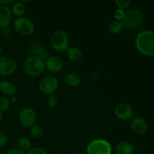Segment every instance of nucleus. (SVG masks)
I'll list each match as a JSON object with an SVG mask.
<instances>
[{
  "mask_svg": "<svg viewBox=\"0 0 154 154\" xmlns=\"http://www.w3.org/2000/svg\"><path fill=\"white\" fill-rule=\"evenodd\" d=\"M135 47L142 55L154 57V32L151 30L141 32L135 39Z\"/></svg>",
  "mask_w": 154,
  "mask_h": 154,
  "instance_id": "f257e3e1",
  "label": "nucleus"
},
{
  "mask_svg": "<svg viewBox=\"0 0 154 154\" xmlns=\"http://www.w3.org/2000/svg\"><path fill=\"white\" fill-rule=\"evenodd\" d=\"M23 68L26 73L32 77L39 76L45 69V61L35 56H30L25 59Z\"/></svg>",
  "mask_w": 154,
  "mask_h": 154,
  "instance_id": "f03ea898",
  "label": "nucleus"
},
{
  "mask_svg": "<svg viewBox=\"0 0 154 154\" xmlns=\"http://www.w3.org/2000/svg\"><path fill=\"white\" fill-rule=\"evenodd\" d=\"M50 43L53 49L58 52H64L69 48V38L63 30H57L51 35Z\"/></svg>",
  "mask_w": 154,
  "mask_h": 154,
  "instance_id": "7ed1b4c3",
  "label": "nucleus"
},
{
  "mask_svg": "<svg viewBox=\"0 0 154 154\" xmlns=\"http://www.w3.org/2000/svg\"><path fill=\"white\" fill-rule=\"evenodd\" d=\"M124 28L132 31L138 28L143 22V15L138 9H130L126 12L125 17L122 21Z\"/></svg>",
  "mask_w": 154,
  "mask_h": 154,
  "instance_id": "20e7f679",
  "label": "nucleus"
},
{
  "mask_svg": "<svg viewBox=\"0 0 154 154\" xmlns=\"http://www.w3.org/2000/svg\"><path fill=\"white\" fill-rule=\"evenodd\" d=\"M14 29L21 36H29L35 31V24L28 17H21L17 18L14 23Z\"/></svg>",
  "mask_w": 154,
  "mask_h": 154,
  "instance_id": "39448f33",
  "label": "nucleus"
},
{
  "mask_svg": "<svg viewBox=\"0 0 154 154\" xmlns=\"http://www.w3.org/2000/svg\"><path fill=\"white\" fill-rule=\"evenodd\" d=\"M111 144L105 139H96L91 141L87 147V154H111Z\"/></svg>",
  "mask_w": 154,
  "mask_h": 154,
  "instance_id": "423d86ee",
  "label": "nucleus"
},
{
  "mask_svg": "<svg viewBox=\"0 0 154 154\" xmlns=\"http://www.w3.org/2000/svg\"><path fill=\"white\" fill-rule=\"evenodd\" d=\"M39 90L45 95H54L59 87L58 80L54 76L48 75L42 78L39 82Z\"/></svg>",
  "mask_w": 154,
  "mask_h": 154,
  "instance_id": "0eeeda50",
  "label": "nucleus"
},
{
  "mask_svg": "<svg viewBox=\"0 0 154 154\" xmlns=\"http://www.w3.org/2000/svg\"><path fill=\"white\" fill-rule=\"evenodd\" d=\"M17 69V63L14 58L10 57H0V75L9 76Z\"/></svg>",
  "mask_w": 154,
  "mask_h": 154,
  "instance_id": "6e6552de",
  "label": "nucleus"
},
{
  "mask_svg": "<svg viewBox=\"0 0 154 154\" xmlns=\"http://www.w3.org/2000/svg\"><path fill=\"white\" fill-rule=\"evenodd\" d=\"M36 117L35 111L30 108H23L19 114L20 123L25 127H31L35 124Z\"/></svg>",
  "mask_w": 154,
  "mask_h": 154,
  "instance_id": "1a4fd4ad",
  "label": "nucleus"
},
{
  "mask_svg": "<svg viewBox=\"0 0 154 154\" xmlns=\"http://www.w3.org/2000/svg\"><path fill=\"white\" fill-rule=\"evenodd\" d=\"M114 113H115L116 117L120 120L126 121L129 120L132 117H133L134 111L132 107L127 103H120L116 106L114 109Z\"/></svg>",
  "mask_w": 154,
  "mask_h": 154,
  "instance_id": "9d476101",
  "label": "nucleus"
},
{
  "mask_svg": "<svg viewBox=\"0 0 154 154\" xmlns=\"http://www.w3.org/2000/svg\"><path fill=\"white\" fill-rule=\"evenodd\" d=\"M28 49L32 56L39 57L45 61L49 57V54H48V51L38 42H36V41L32 42L29 45Z\"/></svg>",
  "mask_w": 154,
  "mask_h": 154,
  "instance_id": "9b49d317",
  "label": "nucleus"
},
{
  "mask_svg": "<svg viewBox=\"0 0 154 154\" xmlns=\"http://www.w3.org/2000/svg\"><path fill=\"white\" fill-rule=\"evenodd\" d=\"M132 132L137 135H142L147 132L148 125L146 120L142 117H135L132 120L130 124Z\"/></svg>",
  "mask_w": 154,
  "mask_h": 154,
  "instance_id": "f8f14e48",
  "label": "nucleus"
},
{
  "mask_svg": "<svg viewBox=\"0 0 154 154\" xmlns=\"http://www.w3.org/2000/svg\"><path fill=\"white\" fill-rule=\"evenodd\" d=\"M63 61L57 56L49 57L45 60V69L52 73H58L63 69Z\"/></svg>",
  "mask_w": 154,
  "mask_h": 154,
  "instance_id": "ddd939ff",
  "label": "nucleus"
},
{
  "mask_svg": "<svg viewBox=\"0 0 154 154\" xmlns=\"http://www.w3.org/2000/svg\"><path fill=\"white\" fill-rule=\"evenodd\" d=\"M11 10L8 6L0 5V29L9 27L12 20Z\"/></svg>",
  "mask_w": 154,
  "mask_h": 154,
  "instance_id": "4468645a",
  "label": "nucleus"
},
{
  "mask_svg": "<svg viewBox=\"0 0 154 154\" xmlns=\"http://www.w3.org/2000/svg\"><path fill=\"white\" fill-rule=\"evenodd\" d=\"M67 57L73 63H79L83 59V53L79 48L72 47L67 50Z\"/></svg>",
  "mask_w": 154,
  "mask_h": 154,
  "instance_id": "2eb2a0df",
  "label": "nucleus"
},
{
  "mask_svg": "<svg viewBox=\"0 0 154 154\" xmlns=\"http://www.w3.org/2000/svg\"><path fill=\"white\" fill-rule=\"evenodd\" d=\"M117 154H132L134 152V147L132 143L129 141H121L116 147Z\"/></svg>",
  "mask_w": 154,
  "mask_h": 154,
  "instance_id": "dca6fc26",
  "label": "nucleus"
},
{
  "mask_svg": "<svg viewBox=\"0 0 154 154\" xmlns=\"http://www.w3.org/2000/svg\"><path fill=\"white\" fill-rule=\"evenodd\" d=\"M65 82L69 87H75L79 85L81 83V78L78 74L71 72L65 77Z\"/></svg>",
  "mask_w": 154,
  "mask_h": 154,
  "instance_id": "f3484780",
  "label": "nucleus"
},
{
  "mask_svg": "<svg viewBox=\"0 0 154 154\" xmlns=\"http://www.w3.org/2000/svg\"><path fill=\"white\" fill-rule=\"evenodd\" d=\"M16 87L14 84L8 81L0 82V91L8 96H13L16 93Z\"/></svg>",
  "mask_w": 154,
  "mask_h": 154,
  "instance_id": "a211bd4d",
  "label": "nucleus"
},
{
  "mask_svg": "<svg viewBox=\"0 0 154 154\" xmlns=\"http://www.w3.org/2000/svg\"><path fill=\"white\" fill-rule=\"evenodd\" d=\"M11 10L12 14L18 18L23 17V14L26 11V7L22 2H16L12 5Z\"/></svg>",
  "mask_w": 154,
  "mask_h": 154,
  "instance_id": "6ab92c4d",
  "label": "nucleus"
},
{
  "mask_svg": "<svg viewBox=\"0 0 154 154\" xmlns=\"http://www.w3.org/2000/svg\"><path fill=\"white\" fill-rule=\"evenodd\" d=\"M123 28H124V26H123V22L115 20L111 21L109 25H108V30L113 35H116L121 32Z\"/></svg>",
  "mask_w": 154,
  "mask_h": 154,
  "instance_id": "aec40b11",
  "label": "nucleus"
},
{
  "mask_svg": "<svg viewBox=\"0 0 154 154\" xmlns=\"http://www.w3.org/2000/svg\"><path fill=\"white\" fill-rule=\"evenodd\" d=\"M31 141L27 137H20L17 141V148L22 151H28L31 149Z\"/></svg>",
  "mask_w": 154,
  "mask_h": 154,
  "instance_id": "412c9836",
  "label": "nucleus"
},
{
  "mask_svg": "<svg viewBox=\"0 0 154 154\" xmlns=\"http://www.w3.org/2000/svg\"><path fill=\"white\" fill-rule=\"evenodd\" d=\"M30 134L33 138H41L43 135V129L38 124H34L30 127Z\"/></svg>",
  "mask_w": 154,
  "mask_h": 154,
  "instance_id": "4be33fe9",
  "label": "nucleus"
},
{
  "mask_svg": "<svg viewBox=\"0 0 154 154\" xmlns=\"http://www.w3.org/2000/svg\"><path fill=\"white\" fill-rule=\"evenodd\" d=\"M47 104H48V107L51 108H57L59 106L60 104V101L59 99L54 95H51L47 99Z\"/></svg>",
  "mask_w": 154,
  "mask_h": 154,
  "instance_id": "5701e85b",
  "label": "nucleus"
},
{
  "mask_svg": "<svg viewBox=\"0 0 154 154\" xmlns=\"http://www.w3.org/2000/svg\"><path fill=\"white\" fill-rule=\"evenodd\" d=\"M10 101L6 98H2L0 99V111H6L8 110L9 107H10Z\"/></svg>",
  "mask_w": 154,
  "mask_h": 154,
  "instance_id": "b1692460",
  "label": "nucleus"
},
{
  "mask_svg": "<svg viewBox=\"0 0 154 154\" xmlns=\"http://www.w3.org/2000/svg\"><path fill=\"white\" fill-rule=\"evenodd\" d=\"M115 4L119 9L125 10L130 5V1L129 0H116Z\"/></svg>",
  "mask_w": 154,
  "mask_h": 154,
  "instance_id": "393cba45",
  "label": "nucleus"
},
{
  "mask_svg": "<svg viewBox=\"0 0 154 154\" xmlns=\"http://www.w3.org/2000/svg\"><path fill=\"white\" fill-rule=\"evenodd\" d=\"M26 154H48V153H47V150L43 147H36L29 149L27 151Z\"/></svg>",
  "mask_w": 154,
  "mask_h": 154,
  "instance_id": "a878e982",
  "label": "nucleus"
},
{
  "mask_svg": "<svg viewBox=\"0 0 154 154\" xmlns=\"http://www.w3.org/2000/svg\"><path fill=\"white\" fill-rule=\"evenodd\" d=\"M125 14H126V12L123 9H117V11L114 13V17H115V20L117 21H123V19L125 17Z\"/></svg>",
  "mask_w": 154,
  "mask_h": 154,
  "instance_id": "bb28decb",
  "label": "nucleus"
},
{
  "mask_svg": "<svg viewBox=\"0 0 154 154\" xmlns=\"http://www.w3.org/2000/svg\"><path fill=\"white\" fill-rule=\"evenodd\" d=\"M8 142L7 135L4 132L0 131V147H3L6 145Z\"/></svg>",
  "mask_w": 154,
  "mask_h": 154,
  "instance_id": "cd10ccee",
  "label": "nucleus"
},
{
  "mask_svg": "<svg viewBox=\"0 0 154 154\" xmlns=\"http://www.w3.org/2000/svg\"><path fill=\"white\" fill-rule=\"evenodd\" d=\"M2 35L5 38H8L10 37L11 35V29L9 27H6V28L2 29Z\"/></svg>",
  "mask_w": 154,
  "mask_h": 154,
  "instance_id": "c85d7f7f",
  "label": "nucleus"
},
{
  "mask_svg": "<svg viewBox=\"0 0 154 154\" xmlns=\"http://www.w3.org/2000/svg\"><path fill=\"white\" fill-rule=\"evenodd\" d=\"M6 154H25L23 151H22L21 150H20L17 147H13V148L9 149L7 151Z\"/></svg>",
  "mask_w": 154,
  "mask_h": 154,
  "instance_id": "c756f323",
  "label": "nucleus"
},
{
  "mask_svg": "<svg viewBox=\"0 0 154 154\" xmlns=\"http://www.w3.org/2000/svg\"><path fill=\"white\" fill-rule=\"evenodd\" d=\"M14 2V0H0V5H1L8 6L9 5L12 4V3Z\"/></svg>",
  "mask_w": 154,
  "mask_h": 154,
  "instance_id": "7c9ffc66",
  "label": "nucleus"
},
{
  "mask_svg": "<svg viewBox=\"0 0 154 154\" xmlns=\"http://www.w3.org/2000/svg\"><path fill=\"white\" fill-rule=\"evenodd\" d=\"M11 102L13 104H15L17 102V99L15 97H12L11 98Z\"/></svg>",
  "mask_w": 154,
  "mask_h": 154,
  "instance_id": "2f4dec72",
  "label": "nucleus"
},
{
  "mask_svg": "<svg viewBox=\"0 0 154 154\" xmlns=\"http://www.w3.org/2000/svg\"><path fill=\"white\" fill-rule=\"evenodd\" d=\"M2 51H3V48H2V45H0V57H1V55H2Z\"/></svg>",
  "mask_w": 154,
  "mask_h": 154,
  "instance_id": "473e14b6",
  "label": "nucleus"
},
{
  "mask_svg": "<svg viewBox=\"0 0 154 154\" xmlns=\"http://www.w3.org/2000/svg\"><path fill=\"white\" fill-rule=\"evenodd\" d=\"M2 120V112L0 111V123H1Z\"/></svg>",
  "mask_w": 154,
  "mask_h": 154,
  "instance_id": "72a5a7b5",
  "label": "nucleus"
},
{
  "mask_svg": "<svg viewBox=\"0 0 154 154\" xmlns=\"http://www.w3.org/2000/svg\"><path fill=\"white\" fill-rule=\"evenodd\" d=\"M153 120H154V110H153Z\"/></svg>",
  "mask_w": 154,
  "mask_h": 154,
  "instance_id": "f704fd0d",
  "label": "nucleus"
},
{
  "mask_svg": "<svg viewBox=\"0 0 154 154\" xmlns=\"http://www.w3.org/2000/svg\"><path fill=\"white\" fill-rule=\"evenodd\" d=\"M71 154H79V153H71Z\"/></svg>",
  "mask_w": 154,
  "mask_h": 154,
  "instance_id": "c9c22d12",
  "label": "nucleus"
}]
</instances>
